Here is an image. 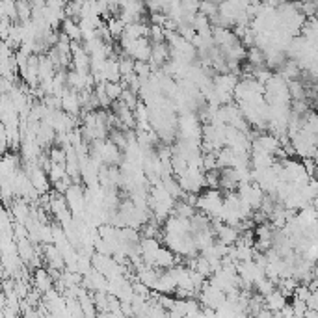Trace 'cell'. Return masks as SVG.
Wrapping results in <instances>:
<instances>
[{"mask_svg":"<svg viewBox=\"0 0 318 318\" xmlns=\"http://www.w3.org/2000/svg\"><path fill=\"white\" fill-rule=\"evenodd\" d=\"M80 108H82V106H80V101H78V91L65 88L62 93V110L65 114H69V116L78 117Z\"/></svg>","mask_w":318,"mask_h":318,"instance_id":"7a4b0ae2","label":"cell"},{"mask_svg":"<svg viewBox=\"0 0 318 318\" xmlns=\"http://www.w3.org/2000/svg\"><path fill=\"white\" fill-rule=\"evenodd\" d=\"M9 214L13 216L15 224H26L28 218H30V205L24 197H15L13 203H11V209H9Z\"/></svg>","mask_w":318,"mask_h":318,"instance_id":"3957f363","label":"cell"},{"mask_svg":"<svg viewBox=\"0 0 318 318\" xmlns=\"http://www.w3.org/2000/svg\"><path fill=\"white\" fill-rule=\"evenodd\" d=\"M4 77V71H2V65H0V78Z\"/></svg>","mask_w":318,"mask_h":318,"instance_id":"7402d4cb","label":"cell"},{"mask_svg":"<svg viewBox=\"0 0 318 318\" xmlns=\"http://www.w3.org/2000/svg\"><path fill=\"white\" fill-rule=\"evenodd\" d=\"M62 30L63 34L71 39V41H80L82 39V32H80V24L77 23V19L65 17L62 21Z\"/></svg>","mask_w":318,"mask_h":318,"instance_id":"52a82bcc","label":"cell"},{"mask_svg":"<svg viewBox=\"0 0 318 318\" xmlns=\"http://www.w3.org/2000/svg\"><path fill=\"white\" fill-rule=\"evenodd\" d=\"M151 65L149 62H141V60H134V73L141 78V80H147L149 75H151Z\"/></svg>","mask_w":318,"mask_h":318,"instance_id":"5bb4252c","label":"cell"},{"mask_svg":"<svg viewBox=\"0 0 318 318\" xmlns=\"http://www.w3.org/2000/svg\"><path fill=\"white\" fill-rule=\"evenodd\" d=\"M123 88L125 86L121 82H104V91H106L110 101H117L121 91H123Z\"/></svg>","mask_w":318,"mask_h":318,"instance_id":"30bf717a","label":"cell"},{"mask_svg":"<svg viewBox=\"0 0 318 318\" xmlns=\"http://www.w3.org/2000/svg\"><path fill=\"white\" fill-rule=\"evenodd\" d=\"M106 4H108V9H116L117 6H121L123 4V0H104Z\"/></svg>","mask_w":318,"mask_h":318,"instance_id":"ffe728a7","label":"cell"},{"mask_svg":"<svg viewBox=\"0 0 318 318\" xmlns=\"http://www.w3.org/2000/svg\"><path fill=\"white\" fill-rule=\"evenodd\" d=\"M203 171H210V170H218L216 164V153H203V162H201Z\"/></svg>","mask_w":318,"mask_h":318,"instance_id":"9a60e30c","label":"cell"},{"mask_svg":"<svg viewBox=\"0 0 318 318\" xmlns=\"http://www.w3.org/2000/svg\"><path fill=\"white\" fill-rule=\"evenodd\" d=\"M303 318H318V311L317 309H305Z\"/></svg>","mask_w":318,"mask_h":318,"instance_id":"44dd1931","label":"cell"},{"mask_svg":"<svg viewBox=\"0 0 318 318\" xmlns=\"http://www.w3.org/2000/svg\"><path fill=\"white\" fill-rule=\"evenodd\" d=\"M48 158L50 162H63L65 164V149L63 147H52L50 153H48Z\"/></svg>","mask_w":318,"mask_h":318,"instance_id":"d6986e66","label":"cell"},{"mask_svg":"<svg viewBox=\"0 0 318 318\" xmlns=\"http://www.w3.org/2000/svg\"><path fill=\"white\" fill-rule=\"evenodd\" d=\"M52 287H54V281L50 277V273L47 270H43L41 266L36 268V272H34V288H38L41 294H45Z\"/></svg>","mask_w":318,"mask_h":318,"instance_id":"5b68a950","label":"cell"},{"mask_svg":"<svg viewBox=\"0 0 318 318\" xmlns=\"http://www.w3.org/2000/svg\"><path fill=\"white\" fill-rule=\"evenodd\" d=\"M119 99H121V101H123L131 110H134V106H136V104H138V101H140V97L134 93V91H131L127 86L123 88V91H121V95H119Z\"/></svg>","mask_w":318,"mask_h":318,"instance_id":"7c38bea8","label":"cell"},{"mask_svg":"<svg viewBox=\"0 0 318 318\" xmlns=\"http://www.w3.org/2000/svg\"><path fill=\"white\" fill-rule=\"evenodd\" d=\"M199 2L201 0H179L181 8L184 9L186 13H197L199 11Z\"/></svg>","mask_w":318,"mask_h":318,"instance_id":"ac0fdd59","label":"cell"},{"mask_svg":"<svg viewBox=\"0 0 318 318\" xmlns=\"http://www.w3.org/2000/svg\"><path fill=\"white\" fill-rule=\"evenodd\" d=\"M199 11H201L203 15L209 17V19H212L218 13V2H214V0H201L199 2Z\"/></svg>","mask_w":318,"mask_h":318,"instance_id":"4fadbf2b","label":"cell"},{"mask_svg":"<svg viewBox=\"0 0 318 318\" xmlns=\"http://www.w3.org/2000/svg\"><path fill=\"white\" fill-rule=\"evenodd\" d=\"M224 207V194L218 190V188H212L209 192H199L197 194V201H195V209H199L203 214H207L209 218H214L220 214V210Z\"/></svg>","mask_w":318,"mask_h":318,"instance_id":"6da1fadb","label":"cell"},{"mask_svg":"<svg viewBox=\"0 0 318 318\" xmlns=\"http://www.w3.org/2000/svg\"><path fill=\"white\" fill-rule=\"evenodd\" d=\"M285 303H287V296L283 294L281 290H277V288H273L270 294L264 296V307H266V309H270L272 313L279 311Z\"/></svg>","mask_w":318,"mask_h":318,"instance_id":"8992f818","label":"cell"},{"mask_svg":"<svg viewBox=\"0 0 318 318\" xmlns=\"http://www.w3.org/2000/svg\"><path fill=\"white\" fill-rule=\"evenodd\" d=\"M147 39H151L153 43H160V41H164V28L162 26H160V24H151V26H149Z\"/></svg>","mask_w":318,"mask_h":318,"instance_id":"2e32d148","label":"cell"},{"mask_svg":"<svg viewBox=\"0 0 318 318\" xmlns=\"http://www.w3.org/2000/svg\"><path fill=\"white\" fill-rule=\"evenodd\" d=\"M48 175V181L50 182H56V181H60L67 175V171H65V164L63 162H50V168L47 171Z\"/></svg>","mask_w":318,"mask_h":318,"instance_id":"ba28073f","label":"cell"},{"mask_svg":"<svg viewBox=\"0 0 318 318\" xmlns=\"http://www.w3.org/2000/svg\"><path fill=\"white\" fill-rule=\"evenodd\" d=\"M292 318H303V313L307 309V305L303 300H298V298H292Z\"/></svg>","mask_w":318,"mask_h":318,"instance_id":"e0dca14e","label":"cell"},{"mask_svg":"<svg viewBox=\"0 0 318 318\" xmlns=\"http://www.w3.org/2000/svg\"><path fill=\"white\" fill-rule=\"evenodd\" d=\"M15 11L21 21H28L32 17V4L30 0H15Z\"/></svg>","mask_w":318,"mask_h":318,"instance_id":"9c48e42d","label":"cell"},{"mask_svg":"<svg viewBox=\"0 0 318 318\" xmlns=\"http://www.w3.org/2000/svg\"><path fill=\"white\" fill-rule=\"evenodd\" d=\"M214 236H216L218 242H222V244H227V246H233L234 242L238 240V236H240V231L233 227V225H227L224 224L222 227H218L216 231H214Z\"/></svg>","mask_w":318,"mask_h":318,"instance_id":"277c9868","label":"cell"},{"mask_svg":"<svg viewBox=\"0 0 318 318\" xmlns=\"http://www.w3.org/2000/svg\"><path fill=\"white\" fill-rule=\"evenodd\" d=\"M106 28H108L112 38H119V36L123 34L125 23L121 21V19H117V17H110L108 23H106Z\"/></svg>","mask_w":318,"mask_h":318,"instance_id":"8fae6325","label":"cell"}]
</instances>
